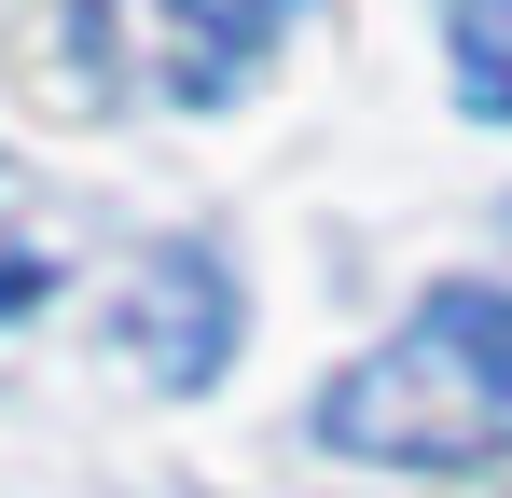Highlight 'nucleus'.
Masks as SVG:
<instances>
[{
	"instance_id": "1",
	"label": "nucleus",
	"mask_w": 512,
	"mask_h": 498,
	"mask_svg": "<svg viewBox=\"0 0 512 498\" xmlns=\"http://www.w3.org/2000/svg\"><path fill=\"white\" fill-rule=\"evenodd\" d=\"M319 443L333 457H416V471L499 457L512 443V291L443 277L374 360H346L319 388Z\"/></svg>"
},
{
	"instance_id": "2",
	"label": "nucleus",
	"mask_w": 512,
	"mask_h": 498,
	"mask_svg": "<svg viewBox=\"0 0 512 498\" xmlns=\"http://www.w3.org/2000/svg\"><path fill=\"white\" fill-rule=\"evenodd\" d=\"M277 28H291V0H70V56L84 70L111 56L125 83H153L180 111H222Z\"/></svg>"
},
{
	"instance_id": "3",
	"label": "nucleus",
	"mask_w": 512,
	"mask_h": 498,
	"mask_svg": "<svg viewBox=\"0 0 512 498\" xmlns=\"http://www.w3.org/2000/svg\"><path fill=\"white\" fill-rule=\"evenodd\" d=\"M125 332H139V360L194 402V388L236 360V277H222L208 249H167V263L139 277V319H125Z\"/></svg>"
},
{
	"instance_id": "4",
	"label": "nucleus",
	"mask_w": 512,
	"mask_h": 498,
	"mask_svg": "<svg viewBox=\"0 0 512 498\" xmlns=\"http://www.w3.org/2000/svg\"><path fill=\"white\" fill-rule=\"evenodd\" d=\"M443 42H457V97L512 125V0H443Z\"/></svg>"
}]
</instances>
